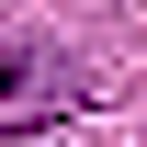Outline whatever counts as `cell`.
Returning <instances> with one entry per match:
<instances>
[{
	"instance_id": "cell-1",
	"label": "cell",
	"mask_w": 147,
	"mask_h": 147,
	"mask_svg": "<svg viewBox=\"0 0 147 147\" xmlns=\"http://www.w3.org/2000/svg\"><path fill=\"white\" fill-rule=\"evenodd\" d=\"M68 102H91V68L68 45H0V125H57Z\"/></svg>"
}]
</instances>
